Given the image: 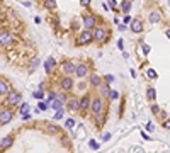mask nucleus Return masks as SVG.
Returning <instances> with one entry per match:
<instances>
[{"label": "nucleus", "instance_id": "obj_52", "mask_svg": "<svg viewBox=\"0 0 170 153\" xmlns=\"http://www.w3.org/2000/svg\"><path fill=\"white\" fill-rule=\"evenodd\" d=\"M165 34H167V38H169V39H170V27H169V29H167V31H165Z\"/></svg>", "mask_w": 170, "mask_h": 153}, {"label": "nucleus", "instance_id": "obj_9", "mask_svg": "<svg viewBox=\"0 0 170 153\" xmlns=\"http://www.w3.org/2000/svg\"><path fill=\"white\" fill-rule=\"evenodd\" d=\"M58 85H60V90L61 92H70L73 87H75V82L71 77H61L60 82H58Z\"/></svg>", "mask_w": 170, "mask_h": 153}, {"label": "nucleus", "instance_id": "obj_20", "mask_svg": "<svg viewBox=\"0 0 170 153\" xmlns=\"http://www.w3.org/2000/svg\"><path fill=\"white\" fill-rule=\"evenodd\" d=\"M12 143H14V138L12 136H7V138H3L2 141H0V150H7L12 146Z\"/></svg>", "mask_w": 170, "mask_h": 153}, {"label": "nucleus", "instance_id": "obj_38", "mask_svg": "<svg viewBox=\"0 0 170 153\" xmlns=\"http://www.w3.org/2000/svg\"><path fill=\"white\" fill-rule=\"evenodd\" d=\"M89 146L92 148V150H99V148H100V145L95 141V140H89Z\"/></svg>", "mask_w": 170, "mask_h": 153}, {"label": "nucleus", "instance_id": "obj_19", "mask_svg": "<svg viewBox=\"0 0 170 153\" xmlns=\"http://www.w3.org/2000/svg\"><path fill=\"white\" fill-rule=\"evenodd\" d=\"M94 121H95V126H97V128H102V126L106 124V112L94 116Z\"/></svg>", "mask_w": 170, "mask_h": 153}, {"label": "nucleus", "instance_id": "obj_33", "mask_svg": "<svg viewBox=\"0 0 170 153\" xmlns=\"http://www.w3.org/2000/svg\"><path fill=\"white\" fill-rule=\"evenodd\" d=\"M32 97H34V99H38V101H43V97H44V90H34L32 92Z\"/></svg>", "mask_w": 170, "mask_h": 153}, {"label": "nucleus", "instance_id": "obj_1", "mask_svg": "<svg viewBox=\"0 0 170 153\" xmlns=\"http://www.w3.org/2000/svg\"><path fill=\"white\" fill-rule=\"evenodd\" d=\"M92 38H94V41L99 44V46H102V44H106L107 41H109L111 38V29L107 27V26H95L94 29H92Z\"/></svg>", "mask_w": 170, "mask_h": 153}, {"label": "nucleus", "instance_id": "obj_7", "mask_svg": "<svg viewBox=\"0 0 170 153\" xmlns=\"http://www.w3.org/2000/svg\"><path fill=\"white\" fill-rule=\"evenodd\" d=\"M20 101H22V94L17 90H10L7 94V105L10 107H15V105H20Z\"/></svg>", "mask_w": 170, "mask_h": 153}, {"label": "nucleus", "instance_id": "obj_47", "mask_svg": "<svg viewBox=\"0 0 170 153\" xmlns=\"http://www.w3.org/2000/svg\"><path fill=\"white\" fill-rule=\"evenodd\" d=\"M118 48H119L121 51L124 50V41H122V39H118Z\"/></svg>", "mask_w": 170, "mask_h": 153}, {"label": "nucleus", "instance_id": "obj_15", "mask_svg": "<svg viewBox=\"0 0 170 153\" xmlns=\"http://www.w3.org/2000/svg\"><path fill=\"white\" fill-rule=\"evenodd\" d=\"M56 66H58V63H56V60H55L53 56H48V60L44 61V71H46V73L50 75L51 71H53L55 68H56Z\"/></svg>", "mask_w": 170, "mask_h": 153}, {"label": "nucleus", "instance_id": "obj_35", "mask_svg": "<svg viewBox=\"0 0 170 153\" xmlns=\"http://www.w3.org/2000/svg\"><path fill=\"white\" fill-rule=\"evenodd\" d=\"M107 7H109V10L118 12V2L116 0H107Z\"/></svg>", "mask_w": 170, "mask_h": 153}, {"label": "nucleus", "instance_id": "obj_25", "mask_svg": "<svg viewBox=\"0 0 170 153\" xmlns=\"http://www.w3.org/2000/svg\"><path fill=\"white\" fill-rule=\"evenodd\" d=\"M63 105H65V104H63V102H61L60 99H55L53 102H50V107H51V109H55V111H58V109H61Z\"/></svg>", "mask_w": 170, "mask_h": 153}, {"label": "nucleus", "instance_id": "obj_8", "mask_svg": "<svg viewBox=\"0 0 170 153\" xmlns=\"http://www.w3.org/2000/svg\"><path fill=\"white\" fill-rule=\"evenodd\" d=\"M75 66H77V63L71 61V60L61 61V71H63L65 77H71V75H75Z\"/></svg>", "mask_w": 170, "mask_h": 153}, {"label": "nucleus", "instance_id": "obj_46", "mask_svg": "<svg viewBox=\"0 0 170 153\" xmlns=\"http://www.w3.org/2000/svg\"><path fill=\"white\" fill-rule=\"evenodd\" d=\"M146 129H148V131H155V124H153V122H148V124H146Z\"/></svg>", "mask_w": 170, "mask_h": 153}, {"label": "nucleus", "instance_id": "obj_36", "mask_svg": "<svg viewBox=\"0 0 170 153\" xmlns=\"http://www.w3.org/2000/svg\"><path fill=\"white\" fill-rule=\"evenodd\" d=\"M102 80L106 82V83H109V85H111L112 82L116 80V77H114V75H111V73H109V75H106V77H102Z\"/></svg>", "mask_w": 170, "mask_h": 153}, {"label": "nucleus", "instance_id": "obj_5", "mask_svg": "<svg viewBox=\"0 0 170 153\" xmlns=\"http://www.w3.org/2000/svg\"><path fill=\"white\" fill-rule=\"evenodd\" d=\"M90 102H92V95L90 94H83L78 99V112H80L82 116H85L90 111Z\"/></svg>", "mask_w": 170, "mask_h": 153}, {"label": "nucleus", "instance_id": "obj_18", "mask_svg": "<svg viewBox=\"0 0 170 153\" xmlns=\"http://www.w3.org/2000/svg\"><path fill=\"white\" fill-rule=\"evenodd\" d=\"M131 5H133V0H122V2H121V5H119L121 12L128 15V12L131 10Z\"/></svg>", "mask_w": 170, "mask_h": 153}, {"label": "nucleus", "instance_id": "obj_40", "mask_svg": "<svg viewBox=\"0 0 170 153\" xmlns=\"http://www.w3.org/2000/svg\"><path fill=\"white\" fill-rule=\"evenodd\" d=\"M141 50H143V53L145 54H150V51H151V48L146 44V43H141Z\"/></svg>", "mask_w": 170, "mask_h": 153}, {"label": "nucleus", "instance_id": "obj_29", "mask_svg": "<svg viewBox=\"0 0 170 153\" xmlns=\"http://www.w3.org/2000/svg\"><path fill=\"white\" fill-rule=\"evenodd\" d=\"M39 63H41V60L38 58V56H36L34 60H31V61H29V70H31V71H32V70H36V68L39 66Z\"/></svg>", "mask_w": 170, "mask_h": 153}, {"label": "nucleus", "instance_id": "obj_49", "mask_svg": "<svg viewBox=\"0 0 170 153\" xmlns=\"http://www.w3.org/2000/svg\"><path fill=\"white\" fill-rule=\"evenodd\" d=\"M126 27H128V26H124V24H118V29L119 31H126Z\"/></svg>", "mask_w": 170, "mask_h": 153}, {"label": "nucleus", "instance_id": "obj_12", "mask_svg": "<svg viewBox=\"0 0 170 153\" xmlns=\"http://www.w3.org/2000/svg\"><path fill=\"white\" fill-rule=\"evenodd\" d=\"M129 29L134 32V34H141L143 31H145V24H143V20L141 19H133L129 24Z\"/></svg>", "mask_w": 170, "mask_h": 153}, {"label": "nucleus", "instance_id": "obj_43", "mask_svg": "<svg viewBox=\"0 0 170 153\" xmlns=\"http://www.w3.org/2000/svg\"><path fill=\"white\" fill-rule=\"evenodd\" d=\"M131 20H133V17H131V15H126L122 22H124V26H129V24H131Z\"/></svg>", "mask_w": 170, "mask_h": 153}, {"label": "nucleus", "instance_id": "obj_45", "mask_svg": "<svg viewBox=\"0 0 170 153\" xmlns=\"http://www.w3.org/2000/svg\"><path fill=\"white\" fill-rule=\"evenodd\" d=\"M20 116H22V119H24V121H29L31 117H32L29 112H24V114H20Z\"/></svg>", "mask_w": 170, "mask_h": 153}, {"label": "nucleus", "instance_id": "obj_6", "mask_svg": "<svg viewBox=\"0 0 170 153\" xmlns=\"http://www.w3.org/2000/svg\"><path fill=\"white\" fill-rule=\"evenodd\" d=\"M90 73V66L85 63V61H80V63H77V66H75V77L77 78H80V80H83V78H87Z\"/></svg>", "mask_w": 170, "mask_h": 153}, {"label": "nucleus", "instance_id": "obj_24", "mask_svg": "<svg viewBox=\"0 0 170 153\" xmlns=\"http://www.w3.org/2000/svg\"><path fill=\"white\" fill-rule=\"evenodd\" d=\"M46 131L51 133V134H56V133H60L61 129L56 126V124H53V122H46Z\"/></svg>", "mask_w": 170, "mask_h": 153}, {"label": "nucleus", "instance_id": "obj_11", "mask_svg": "<svg viewBox=\"0 0 170 153\" xmlns=\"http://www.w3.org/2000/svg\"><path fill=\"white\" fill-rule=\"evenodd\" d=\"M12 41H14V38H12V34L9 31H0V46L7 48V46L12 44Z\"/></svg>", "mask_w": 170, "mask_h": 153}, {"label": "nucleus", "instance_id": "obj_21", "mask_svg": "<svg viewBox=\"0 0 170 153\" xmlns=\"http://www.w3.org/2000/svg\"><path fill=\"white\" fill-rule=\"evenodd\" d=\"M146 99L150 102L157 101V89H155V87H148V89H146Z\"/></svg>", "mask_w": 170, "mask_h": 153}, {"label": "nucleus", "instance_id": "obj_4", "mask_svg": "<svg viewBox=\"0 0 170 153\" xmlns=\"http://www.w3.org/2000/svg\"><path fill=\"white\" fill-rule=\"evenodd\" d=\"M94 43V38H92V31H87L83 29L80 34H77V41H75V44L77 46H89Z\"/></svg>", "mask_w": 170, "mask_h": 153}, {"label": "nucleus", "instance_id": "obj_14", "mask_svg": "<svg viewBox=\"0 0 170 153\" xmlns=\"http://www.w3.org/2000/svg\"><path fill=\"white\" fill-rule=\"evenodd\" d=\"M12 117H14V112L10 111V109H3V111L0 112V126H5L7 122H10Z\"/></svg>", "mask_w": 170, "mask_h": 153}, {"label": "nucleus", "instance_id": "obj_23", "mask_svg": "<svg viewBox=\"0 0 170 153\" xmlns=\"http://www.w3.org/2000/svg\"><path fill=\"white\" fill-rule=\"evenodd\" d=\"M9 92H10L9 82H5V80H2V78H0V95H7Z\"/></svg>", "mask_w": 170, "mask_h": 153}, {"label": "nucleus", "instance_id": "obj_3", "mask_svg": "<svg viewBox=\"0 0 170 153\" xmlns=\"http://www.w3.org/2000/svg\"><path fill=\"white\" fill-rule=\"evenodd\" d=\"M95 26H99V17L95 14H83V17H82V27L87 31H92Z\"/></svg>", "mask_w": 170, "mask_h": 153}, {"label": "nucleus", "instance_id": "obj_50", "mask_svg": "<svg viewBox=\"0 0 170 153\" xmlns=\"http://www.w3.org/2000/svg\"><path fill=\"white\" fill-rule=\"evenodd\" d=\"M141 136H143V140H151L150 136H148V134H146V133H143V131H141Z\"/></svg>", "mask_w": 170, "mask_h": 153}, {"label": "nucleus", "instance_id": "obj_32", "mask_svg": "<svg viewBox=\"0 0 170 153\" xmlns=\"http://www.w3.org/2000/svg\"><path fill=\"white\" fill-rule=\"evenodd\" d=\"M63 117H65V109H63V107L58 109V111H55V117H53V119L60 121V119H63Z\"/></svg>", "mask_w": 170, "mask_h": 153}, {"label": "nucleus", "instance_id": "obj_44", "mask_svg": "<svg viewBox=\"0 0 170 153\" xmlns=\"http://www.w3.org/2000/svg\"><path fill=\"white\" fill-rule=\"evenodd\" d=\"M158 116H160V119H162V121L169 117V114H167V112H165V111H160V112H158Z\"/></svg>", "mask_w": 170, "mask_h": 153}, {"label": "nucleus", "instance_id": "obj_48", "mask_svg": "<svg viewBox=\"0 0 170 153\" xmlns=\"http://www.w3.org/2000/svg\"><path fill=\"white\" fill-rule=\"evenodd\" d=\"M111 140V133H104V136H102V141H109Z\"/></svg>", "mask_w": 170, "mask_h": 153}, {"label": "nucleus", "instance_id": "obj_16", "mask_svg": "<svg viewBox=\"0 0 170 153\" xmlns=\"http://www.w3.org/2000/svg\"><path fill=\"white\" fill-rule=\"evenodd\" d=\"M89 83H90V87L97 89L100 83H102V77L97 75V73H90V75H89Z\"/></svg>", "mask_w": 170, "mask_h": 153}, {"label": "nucleus", "instance_id": "obj_30", "mask_svg": "<svg viewBox=\"0 0 170 153\" xmlns=\"http://www.w3.org/2000/svg\"><path fill=\"white\" fill-rule=\"evenodd\" d=\"M51 26L55 27V31L60 29V17H58V15H53V17H51Z\"/></svg>", "mask_w": 170, "mask_h": 153}, {"label": "nucleus", "instance_id": "obj_34", "mask_svg": "<svg viewBox=\"0 0 170 153\" xmlns=\"http://www.w3.org/2000/svg\"><path fill=\"white\" fill-rule=\"evenodd\" d=\"M65 128H66V129H73V128H75V119H73V117H68V119L65 121Z\"/></svg>", "mask_w": 170, "mask_h": 153}, {"label": "nucleus", "instance_id": "obj_41", "mask_svg": "<svg viewBox=\"0 0 170 153\" xmlns=\"http://www.w3.org/2000/svg\"><path fill=\"white\" fill-rule=\"evenodd\" d=\"M162 124H163V128H165V129H170V117L163 119V121H162Z\"/></svg>", "mask_w": 170, "mask_h": 153}, {"label": "nucleus", "instance_id": "obj_28", "mask_svg": "<svg viewBox=\"0 0 170 153\" xmlns=\"http://www.w3.org/2000/svg\"><path fill=\"white\" fill-rule=\"evenodd\" d=\"M146 77H148L150 80H157V78H158V73H157V70H153V68H148V70H146Z\"/></svg>", "mask_w": 170, "mask_h": 153}, {"label": "nucleus", "instance_id": "obj_2", "mask_svg": "<svg viewBox=\"0 0 170 153\" xmlns=\"http://www.w3.org/2000/svg\"><path fill=\"white\" fill-rule=\"evenodd\" d=\"M90 112L94 114V116H97V114H102V112H106V101L102 99V97H94L92 102H90Z\"/></svg>", "mask_w": 170, "mask_h": 153}, {"label": "nucleus", "instance_id": "obj_39", "mask_svg": "<svg viewBox=\"0 0 170 153\" xmlns=\"http://www.w3.org/2000/svg\"><path fill=\"white\" fill-rule=\"evenodd\" d=\"M162 109H160V105L158 104H151V112L155 114V116H158V112H160Z\"/></svg>", "mask_w": 170, "mask_h": 153}, {"label": "nucleus", "instance_id": "obj_22", "mask_svg": "<svg viewBox=\"0 0 170 153\" xmlns=\"http://www.w3.org/2000/svg\"><path fill=\"white\" fill-rule=\"evenodd\" d=\"M44 9L50 10V12H55V10L58 9V3H56V0H44Z\"/></svg>", "mask_w": 170, "mask_h": 153}, {"label": "nucleus", "instance_id": "obj_26", "mask_svg": "<svg viewBox=\"0 0 170 153\" xmlns=\"http://www.w3.org/2000/svg\"><path fill=\"white\" fill-rule=\"evenodd\" d=\"M118 99H119V92H118V90H112V89H111L109 95H107V101H109V102H114V101H118Z\"/></svg>", "mask_w": 170, "mask_h": 153}, {"label": "nucleus", "instance_id": "obj_53", "mask_svg": "<svg viewBox=\"0 0 170 153\" xmlns=\"http://www.w3.org/2000/svg\"><path fill=\"white\" fill-rule=\"evenodd\" d=\"M169 2H170V0H169Z\"/></svg>", "mask_w": 170, "mask_h": 153}, {"label": "nucleus", "instance_id": "obj_27", "mask_svg": "<svg viewBox=\"0 0 170 153\" xmlns=\"http://www.w3.org/2000/svg\"><path fill=\"white\" fill-rule=\"evenodd\" d=\"M80 27H82V22H80V20H78V19H73V20H71V24H70V29L73 31V32H77V31L80 29Z\"/></svg>", "mask_w": 170, "mask_h": 153}, {"label": "nucleus", "instance_id": "obj_17", "mask_svg": "<svg viewBox=\"0 0 170 153\" xmlns=\"http://www.w3.org/2000/svg\"><path fill=\"white\" fill-rule=\"evenodd\" d=\"M162 17H163V15H162V12H160L158 9L151 10L150 14H148V20H150L151 24H157V22H160Z\"/></svg>", "mask_w": 170, "mask_h": 153}, {"label": "nucleus", "instance_id": "obj_13", "mask_svg": "<svg viewBox=\"0 0 170 153\" xmlns=\"http://www.w3.org/2000/svg\"><path fill=\"white\" fill-rule=\"evenodd\" d=\"M97 92H99V97H102L104 101H107V95H109V92H111V85L102 80V83L97 87Z\"/></svg>", "mask_w": 170, "mask_h": 153}, {"label": "nucleus", "instance_id": "obj_37", "mask_svg": "<svg viewBox=\"0 0 170 153\" xmlns=\"http://www.w3.org/2000/svg\"><path fill=\"white\" fill-rule=\"evenodd\" d=\"M19 112H20V114H24V112H29V104H27V102H22V105L19 107Z\"/></svg>", "mask_w": 170, "mask_h": 153}, {"label": "nucleus", "instance_id": "obj_42", "mask_svg": "<svg viewBox=\"0 0 170 153\" xmlns=\"http://www.w3.org/2000/svg\"><path fill=\"white\" fill-rule=\"evenodd\" d=\"M90 2H92V0H80V5L83 9H87V7H90Z\"/></svg>", "mask_w": 170, "mask_h": 153}, {"label": "nucleus", "instance_id": "obj_51", "mask_svg": "<svg viewBox=\"0 0 170 153\" xmlns=\"http://www.w3.org/2000/svg\"><path fill=\"white\" fill-rule=\"evenodd\" d=\"M34 22H36V24H39V22H41V17H39V15H36V17H34Z\"/></svg>", "mask_w": 170, "mask_h": 153}, {"label": "nucleus", "instance_id": "obj_10", "mask_svg": "<svg viewBox=\"0 0 170 153\" xmlns=\"http://www.w3.org/2000/svg\"><path fill=\"white\" fill-rule=\"evenodd\" d=\"M65 105H66V111L71 112V114L78 112V97H68V101L65 102Z\"/></svg>", "mask_w": 170, "mask_h": 153}, {"label": "nucleus", "instance_id": "obj_31", "mask_svg": "<svg viewBox=\"0 0 170 153\" xmlns=\"http://www.w3.org/2000/svg\"><path fill=\"white\" fill-rule=\"evenodd\" d=\"M48 107H50V104H48L46 101H39V102H38V109H39L41 112L48 111Z\"/></svg>", "mask_w": 170, "mask_h": 153}]
</instances>
